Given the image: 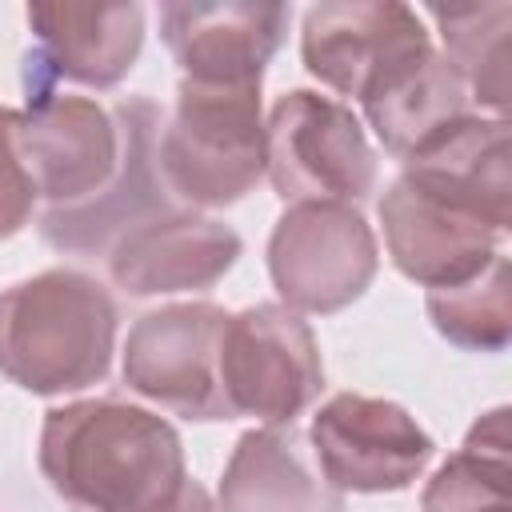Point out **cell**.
<instances>
[{
  "label": "cell",
  "instance_id": "cell-1",
  "mask_svg": "<svg viewBox=\"0 0 512 512\" xmlns=\"http://www.w3.org/2000/svg\"><path fill=\"white\" fill-rule=\"evenodd\" d=\"M36 464L80 512H216L208 488L188 476L180 432L116 396L48 408Z\"/></svg>",
  "mask_w": 512,
  "mask_h": 512
},
{
  "label": "cell",
  "instance_id": "cell-2",
  "mask_svg": "<svg viewBox=\"0 0 512 512\" xmlns=\"http://www.w3.org/2000/svg\"><path fill=\"white\" fill-rule=\"evenodd\" d=\"M120 312L112 292L76 268H48L0 288V376L32 396H68L112 368Z\"/></svg>",
  "mask_w": 512,
  "mask_h": 512
},
{
  "label": "cell",
  "instance_id": "cell-3",
  "mask_svg": "<svg viewBox=\"0 0 512 512\" xmlns=\"http://www.w3.org/2000/svg\"><path fill=\"white\" fill-rule=\"evenodd\" d=\"M160 176L180 208H228L264 176L260 88H212L180 80L160 124Z\"/></svg>",
  "mask_w": 512,
  "mask_h": 512
},
{
  "label": "cell",
  "instance_id": "cell-4",
  "mask_svg": "<svg viewBox=\"0 0 512 512\" xmlns=\"http://www.w3.org/2000/svg\"><path fill=\"white\" fill-rule=\"evenodd\" d=\"M376 148L360 116L312 88L272 100L264 120V176L288 204H364L376 192Z\"/></svg>",
  "mask_w": 512,
  "mask_h": 512
},
{
  "label": "cell",
  "instance_id": "cell-5",
  "mask_svg": "<svg viewBox=\"0 0 512 512\" xmlns=\"http://www.w3.org/2000/svg\"><path fill=\"white\" fill-rule=\"evenodd\" d=\"M216 376L228 416H252L268 428L292 424L324 388V364L308 320L272 300L228 312Z\"/></svg>",
  "mask_w": 512,
  "mask_h": 512
},
{
  "label": "cell",
  "instance_id": "cell-6",
  "mask_svg": "<svg viewBox=\"0 0 512 512\" xmlns=\"http://www.w3.org/2000/svg\"><path fill=\"white\" fill-rule=\"evenodd\" d=\"M376 268V232L352 204H288L272 224L268 276L292 312L332 316L356 304Z\"/></svg>",
  "mask_w": 512,
  "mask_h": 512
},
{
  "label": "cell",
  "instance_id": "cell-7",
  "mask_svg": "<svg viewBox=\"0 0 512 512\" xmlns=\"http://www.w3.org/2000/svg\"><path fill=\"white\" fill-rule=\"evenodd\" d=\"M112 116L120 124V168L112 184L88 204L36 212L40 240L64 256H108L128 232L180 208L164 188L156 156L164 124L160 104L148 96H124L112 104Z\"/></svg>",
  "mask_w": 512,
  "mask_h": 512
},
{
  "label": "cell",
  "instance_id": "cell-8",
  "mask_svg": "<svg viewBox=\"0 0 512 512\" xmlns=\"http://www.w3.org/2000/svg\"><path fill=\"white\" fill-rule=\"evenodd\" d=\"M224 320L228 312L212 300L164 304L156 312H144L124 340L120 376L128 392L184 420H232L216 376Z\"/></svg>",
  "mask_w": 512,
  "mask_h": 512
},
{
  "label": "cell",
  "instance_id": "cell-9",
  "mask_svg": "<svg viewBox=\"0 0 512 512\" xmlns=\"http://www.w3.org/2000/svg\"><path fill=\"white\" fill-rule=\"evenodd\" d=\"M312 456L336 492H404L428 468L436 444L416 416L384 396L336 392L308 428Z\"/></svg>",
  "mask_w": 512,
  "mask_h": 512
},
{
  "label": "cell",
  "instance_id": "cell-10",
  "mask_svg": "<svg viewBox=\"0 0 512 512\" xmlns=\"http://www.w3.org/2000/svg\"><path fill=\"white\" fill-rule=\"evenodd\" d=\"M16 140L44 208H76L100 196L120 168V124L92 96L36 92L16 112Z\"/></svg>",
  "mask_w": 512,
  "mask_h": 512
},
{
  "label": "cell",
  "instance_id": "cell-11",
  "mask_svg": "<svg viewBox=\"0 0 512 512\" xmlns=\"http://www.w3.org/2000/svg\"><path fill=\"white\" fill-rule=\"evenodd\" d=\"M32 48L24 56V96L52 92L60 80L80 88H116L144 48V8L96 0L28 4Z\"/></svg>",
  "mask_w": 512,
  "mask_h": 512
},
{
  "label": "cell",
  "instance_id": "cell-12",
  "mask_svg": "<svg viewBox=\"0 0 512 512\" xmlns=\"http://www.w3.org/2000/svg\"><path fill=\"white\" fill-rule=\"evenodd\" d=\"M288 20L284 4L264 0H168L160 4V40L192 84L260 88Z\"/></svg>",
  "mask_w": 512,
  "mask_h": 512
},
{
  "label": "cell",
  "instance_id": "cell-13",
  "mask_svg": "<svg viewBox=\"0 0 512 512\" xmlns=\"http://www.w3.org/2000/svg\"><path fill=\"white\" fill-rule=\"evenodd\" d=\"M400 180L416 192L480 220L496 236L512 232V144L508 116H460L400 160Z\"/></svg>",
  "mask_w": 512,
  "mask_h": 512
},
{
  "label": "cell",
  "instance_id": "cell-14",
  "mask_svg": "<svg viewBox=\"0 0 512 512\" xmlns=\"http://www.w3.org/2000/svg\"><path fill=\"white\" fill-rule=\"evenodd\" d=\"M416 8L396 0H328L304 12V68L332 92L360 100L400 56L428 44Z\"/></svg>",
  "mask_w": 512,
  "mask_h": 512
},
{
  "label": "cell",
  "instance_id": "cell-15",
  "mask_svg": "<svg viewBox=\"0 0 512 512\" xmlns=\"http://www.w3.org/2000/svg\"><path fill=\"white\" fill-rule=\"evenodd\" d=\"M244 240L232 224L176 208L128 232L104 260L116 288L128 296H172V292H208L240 260Z\"/></svg>",
  "mask_w": 512,
  "mask_h": 512
},
{
  "label": "cell",
  "instance_id": "cell-16",
  "mask_svg": "<svg viewBox=\"0 0 512 512\" xmlns=\"http://www.w3.org/2000/svg\"><path fill=\"white\" fill-rule=\"evenodd\" d=\"M380 224H384V248L396 272L424 288L460 284L480 268H488L496 252H504V236L416 192L400 176L380 196Z\"/></svg>",
  "mask_w": 512,
  "mask_h": 512
},
{
  "label": "cell",
  "instance_id": "cell-17",
  "mask_svg": "<svg viewBox=\"0 0 512 512\" xmlns=\"http://www.w3.org/2000/svg\"><path fill=\"white\" fill-rule=\"evenodd\" d=\"M216 504L220 512H344V492L312 472L292 424H260L236 440Z\"/></svg>",
  "mask_w": 512,
  "mask_h": 512
},
{
  "label": "cell",
  "instance_id": "cell-18",
  "mask_svg": "<svg viewBox=\"0 0 512 512\" xmlns=\"http://www.w3.org/2000/svg\"><path fill=\"white\" fill-rule=\"evenodd\" d=\"M360 112L376 132V140L384 144V152L404 160L444 124L468 116V88L456 76V68L444 60V52L428 40L408 56H400L360 96Z\"/></svg>",
  "mask_w": 512,
  "mask_h": 512
},
{
  "label": "cell",
  "instance_id": "cell-19",
  "mask_svg": "<svg viewBox=\"0 0 512 512\" xmlns=\"http://www.w3.org/2000/svg\"><path fill=\"white\" fill-rule=\"evenodd\" d=\"M428 16L440 28L444 60L468 88V100L492 108L500 120L508 112V56H512V4L480 0V4H428Z\"/></svg>",
  "mask_w": 512,
  "mask_h": 512
},
{
  "label": "cell",
  "instance_id": "cell-20",
  "mask_svg": "<svg viewBox=\"0 0 512 512\" xmlns=\"http://www.w3.org/2000/svg\"><path fill=\"white\" fill-rule=\"evenodd\" d=\"M512 508V432L508 408L484 412L456 456L420 492V512H504Z\"/></svg>",
  "mask_w": 512,
  "mask_h": 512
},
{
  "label": "cell",
  "instance_id": "cell-21",
  "mask_svg": "<svg viewBox=\"0 0 512 512\" xmlns=\"http://www.w3.org/2000/svg\"><path fill=\"white\" fill-rule=\"evenodd\" d=\"M428 320L432 328L464 348V352H504L512 340V268L508 256L496 252L488 268L476 276L448 284V288H428Z\"/></svg>",
  "mask_w": 512,
  "mask_h": 512
},
{
  "label": "cell",
  "instance_id": "cell-22",
  "mask_svg": "<svg viewBox=\"0 0 512 512\" xmlns=\"http://www.w3.org/2000/svg\"><path fill=\"white\" fill-rule=\"evenodd\" d=\"M36 204L40 200L16 140V112L0 108V240L16 236L36 216Z\"/></svg>",
  "mask_w": 512,
  "mask_h": 512
},
{
  "label": "cell",
  "instance_id": "cell-23",
  "mask_svg": "<svg viewBox=\"0 0 512 512\" xmlns=\"http://www.w3.org/2000/svg\"><path fill=\"white\" fill-rule=\"evenodd\" d=\"M508 512H512V508H508Z\"/></svg>",
  "mask_w": 512,
  "mask_h": 512
}]
</instances>
